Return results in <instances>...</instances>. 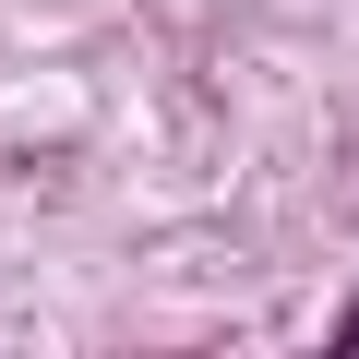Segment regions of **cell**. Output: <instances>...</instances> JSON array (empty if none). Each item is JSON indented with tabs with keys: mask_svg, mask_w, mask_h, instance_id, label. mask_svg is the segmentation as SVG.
<instances>
[{
	"mask_svg": "<svg viewBox=\"0 0 359 359\" xmlns=\"http://www.w3.org/2000/svg\"><path fill=\"white\" fill-rule=\"evenodd\" d=\"M335 359H359V311H347V323H335Z\"/></svg>",
	"mask_w": 359,
	"mask_h": 359,
	"instance_id": "6da1fadb",
	"label": "cell"
}]
</instances>
